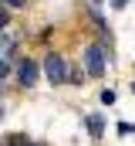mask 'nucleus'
Returning <instances> with one entry per match:
<instances>
[{
    "instance_id": "f257e3e1",
    "label": "nucleus",
    "mask_w": 135,
    "mask_h": 146,
    "mask_svg": "<svg viewBox=\"0 0 135 146\" xmlns=\"http://www.w3.org/2000/svg\"><path fill=\"white\" fill-rule=\"evenodd\" d=\"M44 75H47L51 85L68 82V65H64V58H61V54H47V58H44Z\"/></svg>"
},
{
    "instance_id": "f03ea898",
    "label": "nucleus",
    "mask_w": 135,
    "mask_h": 146,
    "mask_svg": "<svg viewBox=\"0 0 135 146\" xmlns=\"http://www.w3.org/2000/svg\"><path fill=\"white\" fill-rule=\"evenodd\" d=\"M85 68H88V78H101V75H105L101 44H88V48H85Z\"/></svg>"
},
{
    "instance_id": "7ed1b4c3",
    "label": "nucleus",
    "mask_w": 135,
    "mask_h": 146,
    "mask_svg": "<svg viewBox=\"0 0 135 146\" xmlns=\"http://www.w3.org/2000/svg\"><path fill=\"white\" fill-rule=\"evenodd\" d=\"M17 78H20V85H24V88H31L34 82H37V65H34V61H20Z\"/></svg>"
},
{
    "instance_id": "20e7f679",
    "label": "nucleus",
    "mask_w": 135,
    "mask_h": 146,
    "mask_svg": "<svg viewBox=\"0 0 135 146\" xmlns=\"http://www.w3.org/2000/svg\"><path fill=\"white\" fill-rule=\"evenodd\" d=\"M88 133H91V136H101V133H105V122H101V115H88Z\"/></svg>"
},
{
    "instance_id": "39448f33",
    "label": "nucleus",
    "mask_w": 135,
    "mask_h": 146,
    "mask_svg": "<svg viewBox=\"0 0 135 146\" xmlns=\"http://www.w3.org/2000/svg\"><path fill=\"white\" fill-rule=\"evenodd\" d=\"M118 133H122V136H128V133H135V126H132V122H118Z\"/></svg>"
},
{
    "instance_id": "423d86ee",
    "label": "nucleus",
    "mask_w": 135,
    "mask_h": 146,
    "mask_svg": "<svg viewBox=\"0 0 135 146\" xmlns=\"http://www.w3.org/2000/svg\"><path fill=\"white\" fill-rule=\"evenodd\" d=\"M0 3H7V7H24L27 0H0Z\"/></svg>"
},
{
    "instance_id": "0eeeda50",
    "label": "nucleus",
    "mask_w": 135,
    "mask_h": 146,
    "mask_svg": "<svg viewBox=\"0 0 135 146\" xmlns=\"http://www.w3.org/2000/svg\"><path fill=\"white\" fill-rule=\"evenodd\" d=\"M7 21H10V17H7V10H3V7H0V31H3V27H7Z\"/></svg>"
},
{
    "instance_id": "6e6552de",
    "label": "nucleus",
    "mask_w": 135,
    "mask_h": 146,
    "mask_svg": "<svg viewBox=\"0 0 135 146\" xmlns=\"http://www.w3.org/2000/svg\"><path fill=\"white\" fill-rule=\"evenodd\" d=\"M3 75H7V61H0V78H3Z\"/></svg>"
},
{
    "instance_id": "1a4fd4ad",
    "label": "nucleus",
    "mask_w": 135,
    "mask_h": 146,
    "mask_svg": "<svg viewBox=\"0 0 135 146\" xmlns=\"http://www.w3.org/2000/svg\"><path fill=\"white\" fill-rule=\"evenodd\" d=\"M111 3H115V7H125V3H128V0H111Z\"/></svg>"
},
{
    "instance_id": "9d476101",
    "label": "nucleus",
    "mask_w": 135,
    "mask_h": 146,
    "mask_svg": "<svg viewBox=\"0 0 135 146\" xmlns=\"http://www.w3.org/2000/svg\"><path fill=\"white\" fill-rule=\"evenodd\" d=\"M132 88H135V85H132Z\"/></svg>"
}]
</instances>
